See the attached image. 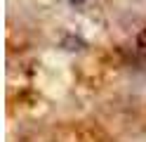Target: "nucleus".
Wrapping results in <instances>:
<instances>
[{
  "mask_svg": "<svg viewBox=\"0 0 146 142\" xmlns=\"http://www.w3.org/2000/svg\"><path fill=\"white\" fill-rule=\"evenodd\" d=\"M137 52H139V57L146 62V26H144V31L139 33V38H137Z\"/></svg>",
  "mask_w": 146,
  "mask_h": 142,
  "instance_id": "f257e3e1",
  "label": "nucleus"
},
{
  "mask_svg": "<svg viewBox=\"0 0 146 142\" xmlns=\"http://www.w3.org/2000/svg\"><path fill=\"white\" fill-rule=\"evenodd\" d=\"M73 3H83V0H73Z\"/></svg>",
  "mask_w": 146,
  "mask_h": 142,
  "instance_id": "f03ea898",
  "label": "nucleus"
}]
</instances>
